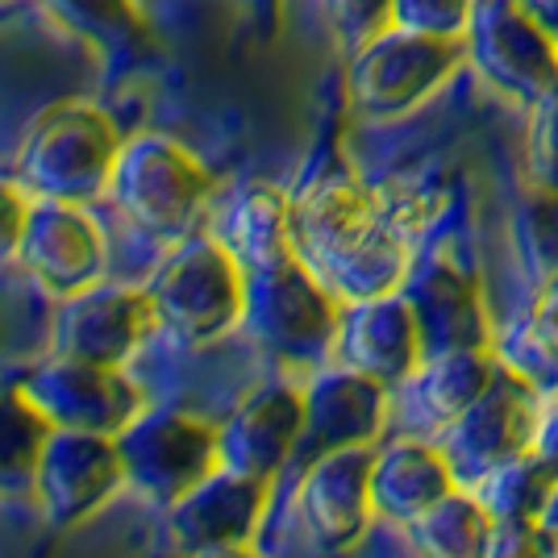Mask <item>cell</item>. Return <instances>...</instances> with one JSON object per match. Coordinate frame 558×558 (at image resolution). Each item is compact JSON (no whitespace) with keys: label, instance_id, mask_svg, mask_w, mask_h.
<instances>
[{"label":"cell","instance_id":"1","mask_svg":"<svg viewBox=\"0 0 558 558\" xmlns=\"http://www.w3.org/2000/svg\"><path fill=\"white\" fill-rule=\"evenodd\" d=\"M117 121L88 100H59L29 121L22 134L13 175L29 196L88 205L109 192V175L121 155Z\"/></svg>","mask_w":558,"mask_h":558},{"label":"cell","instance_id":"2","mask_svg":"<svg viewBox=\"0 0 558 558\" xmlns=\"http://www.w3.org/2000/svg\"><path fill=\"white\" fill-rule=\"evenodd\" d=\"M213 196V175L187 146L167 134H134L121 142L109 175L117 213L159 242H184Z\"/></svg>","mask_w":558,"mask_h":558},{"label":"cell","instance_id":"3","mask_svg":"<svg viewBox=\"0 0 558 558\" xmlns=\"http://www.w3.org/2000/svg\"><path fill=\"white\" fill-rule=\"evenodd\" d=\"M242 326L267 354L292 367H313L333 354L342 301L296 251L246 271Z\"/></svg>","mask_w":558,"mask_h":558},{"label":"cell","instance_id":"4","mask_svg":"<svg viewBox=\"0 0 558 558\" xmlns=\"http://www.w3.org/2000/svg\"><path fill=\"white\" fill-rule=\"evenodd\" d=\"M466 68L463 38H434L404 25H384L379 34L350 47L347 100L367 121H396L438 96Z\"/></svg>","mask_w":558,"mask_h":558},{"label":"cell","instance_id":"5","mask_svg":"<svg viewBox=\"0 0 558 558\" xmlns=\"http://www.w3.org/2000/svg\"><path fill=\"white\" fill-rule=\"evenodd\" d=\"M155 322L187 347H205L242 326L246 267L221 238H184L146 283Z\"/></svg>","mask_w":558,"mask_h":558},{"label":"cell","instance_id":"6","mask_svg":"<svg viewBox=\"0 0 558 558\" xmlns=\"http://www.w3.org/2000/svg\"><path fill=\"white\" fill-rule=\"evenodd\" d=\"M466 68L512 105H534L537 96L558 88V43L550 29L517 0H475V13L463 34Z\"/></svg>","mask_w":558,"mask_h":558},{"label":"cell","instance_id":"7","mask_svg":"<svg viewBox=\"0 0 558 558\" xmlns=\"http://www.w3.org/2000/svg\"><path fill=\"white\" fill-rule=\"evenodd\" d=\"M117 450L125 463V484L155 505H175L187 488L221 466L217 429L175 409H142L117 434Z\"/></svg>","mask_w":558,"mask_h":558},{"label":"cell","instance_id":"8","mask_svg":"<svg viewBox=\"0 0 558 558\" xmlns=\"http://www.w3.org/2000/svg\"><path fill=\"white\" fill-rule=\"evenodd\" d=\"M537 421H542L537 388L517 367L500 363L488 392L471 409H463L442 434V450L459 475V484L475 488L488 471L534 450Z\"/></svg>","mask_w":558,"mask_h":558},{"label":"cell","instance_id":"9","mask_svg":"<svg viewBox=\"0 0 558 558\" xmlns=\"http://www.w3.org/2000/svg\"><path fill=\"white\" fill-rule=\"evenodd\" d=\"M34 496L54 530H80L113 500L125 484V463L117 438L88 429H50L38 463H34Z\"/></svg>","mask_w":558,"mask_h":558},{"label":"cell","instance_id":"10","mask_svg":"<svg viewBox=\"0 0 558 558\" xmlns=\"http://www.w3.org/2000/svg\"><path fill=\"white\" fill-rule=\"evenodd\" d=\"M17 388L50 429H88L117 438L142 413V392L121 367H96L68 354L34 367Z\"/></svg>","mask_w":558,"mask_h":558},{"label":"cell","instance_id":"11","mask_svg":"<svg viewBox=\"0 0 558 558\" xmlns=\"http://www.w3.org/2000/svg\"><path fill=\"white\" fill-rule=\"evenodd\" d=\"M155 326V308L146 288L93 283L75 296H63L54 313V354H68L96 367H125L146 329Z\"/></svg>","mask_w":558,"mask_h":558},{"label":"cell","instance_id":"12","mask_svg":"<svg viewBox=\"0 0 558 558\" xmlns=\"http://www.w3.org/2000/svg\"><path fill=\"white\" fill-rule=\"evenodd\" d=\"M400 292H404V301L413 304L425 359L446 354V350L492 347V322L484 292H480L475 276L459 258L442 255V251L413 258V271H409Z\"/></svg>","mask_w":558,"mask_h":558},{"label":"cell","instance_id":"13","mask_svg":"<svg viewBox=\"0 0 558 558\" xmlns=\"http://www.w3.org/2000/svg\"><path fill=\"white\" fill-rule=\"evenodd\" d=\"M17 263L47 292L63 301V296H75V292L100 283V276H105V233L84 213V205L34 196L22 246H17Z\"/></svg>","mask_w":558,"mask_h":558},{"label":"cell","instance_id":"14","mask_svg":"<svg viewBox=\"0 0 558 558\" xmlns=\"http://www.w3.org/2000/svg\"><path fill=\"white\" fill-rule=\"evenodd\" d=\"M267 505H271V480L217 466L175 505H167V534L184 558L213 546H238L258 534Z\"/></svg>","mask_w":558,"mask_h":558},{"label":"cell","instance_id":"15","mask_svg":"<svg viewBox=\"0 0 558 558\" xmlns=\"http://www.w3.org/2000/svg\"><path fill=\"white\" fill-rule=\"evenodd\" d=\"M372 466L375 446H342L317 454L304 471L296 509L304 517V530L326 550H347L367 534L375 517Z\"/></svg>","mask_w":558,"mask_h":558},{"label":"cell","instance_id":"16","mask_svg":"<svg viewBox=\"0 0 558 558\" xmlns=\"http://www.w3.org/2000/svg\"><path fill=\"white\" fill-rule=\"evenodd\" d=\"M304 438V388L267 384L251 392L230 417L217 425V459L230 471L271 480L301 450Z\"/></svg>","mask_w":558,"mask_h":558},{"label":"cell","instance_id":"17","mask_svg":"<svg viewBox=\"0 0 558 558\" xmlns=\"http://www.w3.org/2000/svg\"><path fill=\"white\" fill-rule=\"evenodd\" d=\"M333 359L342 367H354V372L388 384V388L409 384L425 354H421L417 317H413V304L404 301V292L342 304Z\"/></svg>","mask_w":558,"mask_h":558},{"label":"cell","instance_id":"18","mask_svg":"<svg viewBox=\"0 0 558 558\" xmlns=\"http://www.w3.org/2000/svg\"><path fill=\"white\" fill-rule=\"evenodd\" d=\"M384 217V205L350 171H322L292 196V251L317 271L354 246Z\"/></svg>","mask_w":558,"mask_h":558},{"label":"cell","instance_id":"19","mask_svg":"<svg viewBox=\"0 0 558 558\" xmlns=\"http://www.w3.org/2000/svg\"><path fill=\"white\" fill-rule=\"evenodd\" d=\"M388 421V384L354 367H322L304 384V438L317 454L342 446H375Z\"/></svg>","mask_w":558,"mask_h":558},{"label":"cell","instance_id":"20","mask_svg":"<svg viewBox=\"0 0 558 558\" xmlns=\"http://www.w3.org/2000/svg\"><path fill=\"white\" fill-rule=\"evenodd\" d=\"M454 488H463V484H459L442 446L404 438L388 450H375L372 500L379 517H392V521L409 525L421 512L434 509L438 500H446Z\"/></svg>","mask_w":558,"mask_h":558},{"label":"cell","instance_id":"21","mask_svg":"<svg viewBox=\"0 0 558 558\" xmlns=\"http://www.w3.org/2000/svg\"><path fill=\"white\" fill-rule=\"evenodd\" d=\"M409 271H413V246L404 238V226L388 209L354 246L333 255L326 267H317V276L326 279V288L342 304L392 296L404 288Z\"/></svg>","mask_w":558,"mask_h":558},{"label":"cell","instance_id":"22","mask_svg":"<svg viewBox=\"0 0 558 558\" xmlns=\"http://www.w3.org/2000/svg\"><path fill=\"white\" fill-rule=\"evenodd\" d=\"M38 9L63 34L93 47L105 63H130L150 43V17L142 0H38Z\"/></svg>","mask_w":558,"mask_h":558},{"label":"cell","instance_id":"23","mask_svg":"<svg viewBox=\"0 0 558 558\" xmlns=\"http://www.w3.org/2000/svg\"><path fill=\"white\" fill-rule=\"evenodd\" d=\"M500 350L475 347V350H446L434 359H421L409 388H413V404H417L425 421L434 425H450L463 409H471L480 396L488 392V384L500 372Z\"/></svg>","mask_w":558,"mask_h":558},{"label":"cell","instance_id":"24","mask_svg":"<svg viewBox=\"0 0 558 558\" xmlns=\"http://www.w3.org/2000/svg\"><path fill=\"white\" fill-rule=\"evenodd\" d=\"M221 242L246 271L292 255V196L276 184H246L226 209Z\"/></svg>","mask_w":558,"mask_h":558},{"label":"cell","instance_id":"25","mask_svg":"<svg viewBox=\"0 0 558 558\" xmlns=\"http://www.w3.org/2000/svg\"><path fill=\"white\" fill-rule=\"evenodd\" d=\"M421 558H488L492 517L475 492L454 488L417 521H409Z\"/></svg>","mask_w":558,"mask_h":558},{"label":"cell","instance_id":"26","mask_svg":"<svg viewBox=\"0 0 558 558\" xmlns=\"http://www.w3.org/2000/svg\"><path fill=\"white\" fill-rule=\"evenodd\" d=\"M555 488V466L546 463L537 450H525V454H517V459L500 463L496 471H488L475 484V496L488 509L492 521H537L542 509L550 505Z\"/></svg>","mask_w":558,"mask_h":558},{"label":"cell","instance_id":"27","mask_svg":"<svg viewBox=\"0 0 558 558\" xmlns=\"http://www.w3.org/2000/svg\"><path fill=\"white\" fill-rule=\"evenodd\" d=\"M500 359L525 375L537 392L558 388V276L537 283L534 304L512 326Z\"/></svg>","mask_w":558,"mask_h":558},{"label":"cell","instance_id":"28","mask_svg":"<svg viewBox=\"0 0 558 558\" xmlns=\"http://www.w3.org/2000/svg\"><path fill=\"white\" fill-rule=\"evenodd\" d=\"M50 425L22 396V388L0 392V492L13 484H34V463L47 442Z\"/></svg>","mask_w":558,"mask_h":558},{"label":"cell","instance_id":"29","mask_svg":"<svg viewBox=\"0 0 558 558\" xmlns=\"http://www.w3.org/2000/svg\"><path fill=\"white\" fill-rule=\"evenodd\" d=\"M517 246L525 255V267L530 276L542 283V279L558 276V196L555 192H542V187H530L521 209H517Z\"/></svg>","mask_w":558,"mask_h":558},{"label":"cell","instance_id":"30","mask_svg":"<svg viewBox=\"0 0 558 558\" xmlns=\"http://www.w3.org/2000/svg\"><path fill=\"white\" fill-rule=\"evenodd\" d=\"M525 180L558 196V88L537 96L525 121Z\"/></svg>","mask_w":558,"mask_h":558},{"label":"cell","instance_id":"31","mask_svg":"<svg viewBox=\"0 0 558 558\" xmlns=\"http://www.w3.org/2000/svg\"><path fill=\"white\" fill-rule=\"evenodd\" d=\"M471 13L475 0H392V25L434 38H463Z\"/></svg>","mask_w":558,"mask_h":558},{"label":"cell","instance_id":"32","mask_svg":"<svg viewBox=\"0 0 558 558\" xmlns=\"http://www.w3.org/2000/svg\"><path fill=\"white\" fill-rule=\"evenodd\" d=\"M326 13L333 34L347 47H359L363 38L392 25V0H326Z\"/></svg>","mask_w":558,"mask_h":558},{"label":"cell","instance_id":"33","mask_svg":"<svg viewBox=\"0 0 558 558\" xmlns=\"http://www.w3.org/2000/svg\"><path fill=\"white\" fill-rule=\"evenodd\" d=\"M488 558H555L537 521H492Z\"/></svg>","mask_w":558,"mask_h":558},{"label":"cell","instance_id":"34","mask_svg":"<svg viewBox=\"0 0 558 558\" xmlns=\"http://www.w3.org/2000/svg\"><path fill=\"white\" fill-rule=\"evenodd\" d=\"M29 201H34V196H29L17 180H4V175H0V267L17 258L25 217H29Z\"/></svg>","mask_w":558,"mask_h":558},{"label":"cell","instance_id":"35","mask_svg":"<svg viewBox=\"0 0 558 558\" xmlns=\"http://www.w3.org/2000/svg\"><path fill=\"white\" fill-rule=\"evenodd\" d=\"M534 450L546 459V463L555 466V475H558V396L550 400V404H542V421H537Z\"/></svg>","mask_w":558,"mask_h":558},{"label":"cell","instance_id":"36","mask_svg":"<svg viewBox=\"0 0 558 558\" xmlns=\"http://www.w3.org/2000/svg\"><path fill=\"white\" fill-rule=\"evenodd\" d=\"M530 17H534L542 29H550V34H558V0H517Z\"/></svg>","mask_w":558,"mask_h":558},{"label":"cell","instance_id":"37","mask_svg":"<svg viewBox=\"0 0 558 558\" xmlns=\"http://www.w3.org/2000/svg\"><path fill=\"white\" fill-rule=\"evenodd\" d=\"M537 525H542V534H546L550 555L558 558V488H555V496H550V505L542 509V517H537Z\"/></svg>","mask_w":558,"mask_h":558},{"label":"cell","instance_id":"38","mask_svg":"<svg viewBox=\"0 0 558 558\" xmlns=\"http://www.w3.org/2000/svg\"><path fill=\"white\" fill-rule=\"evenodd\" d=\"M187 558H263L251 546V542H238V546H213V550H201V555H187Z\"/></svg>","mask_w":558,"mask_h":558},{"label":"cell","instance_id":"39","mask_svg":"<svg viewBox=\"0 0 558 558\" xmlns=\"http://www.w3.org/2000/svg\"><path fill=\"white\" fill-rule=\"evenodd\" d=\"M555 43H558V34H555Z\"/></svg>","mask_w":558,"mask_h":558}]
</instances>
